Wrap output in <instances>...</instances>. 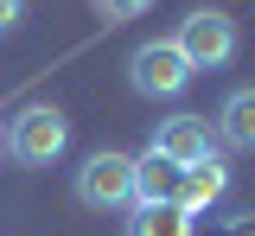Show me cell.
<instances>
[{
	"label": "cell",
	"mask_w": 255,
	"mask_h": 236,
	"mask_svg": "<svg viewBox=\"0 0 255 236\" xmlns=\"http://www.w3.org/2000/svg\"><path fill=\"white\" fill-rule=\"evenodd\" d=\"M64 147H70V121L51 102H26L6 121V160H19V166H51L64 160Z\"/></svg>",
	"instance_id": "1"
},
{
	"label": "cell",
	"mask_w": 255,
	"mask_h": 236,
	"mask_svg": "<svg viewBox=\"0 0 255 236\" xmlns=\"http://www.w3.org/2000/svg\"><path fill=\"white\" fill-rule=\"evenodd\" d=\"M191 58L179 51V38H147V45H134V58H128V83L140 90L147 102H172L191 90Z\"/></svg>",
	"instance_id": "2"
},
{
	"label": "cell",
	"mask_w": 255,
	"mask_h": 236,
	"mask_svg": "<svg viewBox=\"0 0 255 236\" xmlns=\"http://www.w3.org/2000/svg\"><path fill=\"white\" fill-rule=\"evenodd\" d=\"M70 192L83 211H134V153H115V147L90 153L70 179Z\"/></svg>",
	"instance_id": "3"
},
{
	"label": "cell",
	"mask_w": 255,
	"mask_h": 236,
	"mask_svg": "<svg viewBox=\"0 0 255 236\" xmlns=\"http://www.w3.org/2000/svg\"><path fill=\"white\" fill-rule=\"evenodd\" d=\"M172 38H179V51L191 58V70H223L236 58V19L223 6H191Z\"/></svg>",
	"instance_id": "4"
},
{
	"label": "cell",
	"mask_w": 255,
	"mask_h": 236,
	"mask_svg": "<svg viewBox=\"0 0 255 236\" xmlns=\"http://www.w3.org/2000/svg\"><path fill=\"white\" fill-rule=\"evenodd\" d=\"M153 153H166L172 166H198V160H211L217 153V128L204 121V115H166V121H153V140H147Z\"/></svg>",
	"instance_id": "5"
},
{
	"label": "cell",
	"mask_w": 255,
	"mask_h": 236,
	"mask_svg": "<svg viewBox=\"0 0 255 236\" xmlns=\"http://www.w3.org/2000/svg\"><path fill=\"white\" fill-rule=\"evenodd\" d=\"M211 128H217V147H230V153H255V90H249V83L230 90V96L217 102Z\"/></svg>",
	"instance_id": "6"
},
{
	"label": "cell",
	"mask_w": 255,
	"mask_h": 236,
	"mask_svg": "<svg viewBox=\"0 0 255 236\" xmlns=\"http://www.w3.org/2000/svg\"><path fill=\"white\" fill-rule=\"evenodd\" d=\"M179 185H185V166H172L166 153H140L134 160V204H179Z\"/></svg>",
	"instance_id": "7"
},
{
	"label": "cell",
	"mask_w": 255,
	"mask_h": 236,
	"mask_svg": "<svg viewBox=\"0 0 255 236\" xmlns=\"http://www.w3.org/2000/svg\"><path fill=\"white\" fill-rule=\"evenodd\" d=\"M223 192H230V166H223V153H211V160H198V166H185V185H179V204H185L191 217H198V211H211V204H223Z\"/></svg>",
	"instance_id": "8"
},
{
	"label": "cell",
	"mask_w": 255,
	"mask_h": 236,
	"mask_svg": "<svg viewBox=\"0 0 255 236\" xmlns=\"http://www.w3.org/2000/svg\"><path fill=\"white\" fill-rule=\"evenodd\" d=\"M122 236H198V217L185 204H134Z\"/></svg>",
	"instance_id": "9"
},
{
	"label": "cell",
	"mask_w": 255,
	"mask_h": 236,
	"mask_svg": "<svg viewBox=\"0 0 255 236\" xmlns=\"http://www.w3.org/2000/svg\"><path fill=\"white\" fill-rule=\"evenodd\" d=\"M26 26V0H0V38H13Z\"/></svg>",
	"instance_id": "10"
},
{
	"label": "cell",
	"mask_w": 255,
	"mask_h": 236,
	"mask_svg": "<svg viewBox=\"0 0 255 236\" xmlns=\"http://www.w3.org/2000/svg\"><path fill=\"white\" fill-rule=\"evenodd\" d=\"M147 6H153V0H102V13H109V19H140Z\"/></svg>",
	"instance_id": "11"
},
{
	"label": "cell",
	"mask_w": 255,
	"mask_h": 236,
	"mask_svg": "<svg viewBox=\"0 0 255 236\" xmlns=\"http://www.w3.org/2000/svg\"><path fill=\"white\" fill-rule=\"evenodd\" d=\"M0 153H6V121H0Z\"/></svg>",
	"instance_id": "12"
}]
</instances>
